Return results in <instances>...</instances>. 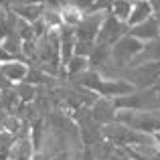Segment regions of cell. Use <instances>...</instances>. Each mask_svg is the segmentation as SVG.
Returning <instances> with one entry per match:
<instances>
[{"label":"cell","mask_w":160,"mask_h":160,"mask_svg":"<svg viewBox=\"0 0 160 160\" xmlns=\"http://www.w3.org/2000/svg\"><path fill=\"white\" fill-rule=\"evenodd\" d=\"M116 122L130 130L144 134L160 132V112H134V109H118Z\"/></svg>","instance_id":"obj_1"},{"label":"cell","mask_w":160,"mask_h":160,"mask_svg":"<svg viewBox=\"0 0 160 160\" xmlns=\"http://www.w3.org/2000/svg\"><path fill=\"white\" fill-rule=\"evenodd\" d=\"M142 47H144V43H142V41H138L136 37L124 35L112 47V57H109V63H113L116 67H128L130 63H132V59L142 51Z\"/></svg>","instance_id":"obj_2"},{"label":"cell","mask_w":160,"mask_h":160,"mask_svg":"<svg viewBox=\"0 0 160 160\" xmlns=\"http://www.w3.org/2000/svg\"><path fill=\"white\" fill-rule=\"evenodd\" d=\"M128 28L130 27L126 22L118 20L116 16H112L108 12L106 18H103V22H102V28H99V32H98L95 43L98 45H106V47H113L124 35H128Z\"/></svg>","instance_id":"obj_3"},{"label":"cell","mask_w":160,"mask_h":160,"mask_svg":"<svg viewBox=\"0 0 160 160\" xmlns=\"http://www.w3.org/2000/svg\"><path fill=\"white\" fill-rule=\"evenodd\" d=\"M106 14L108 12H85L81 22L75 27V39L77 41H95Z\"/></svg>","instance_id":"obj_4"},{"label":"cell","mask_w":160,"mask_h":160,"mask_svg":"<svg viewBox=\"0 0 160 160\" xmlns=\"http://www.w3.org/2000/svg\"><path fill=\"white\" fill-rule=\"evenodd\" d=\"M116 113H118V108H116V103H113V99H109V98H102V95H99V98L89 106L91 120L98 122L99 126H106V124L116 122Z\"/></svg>","instance_id":"obj_5"},{"label":"cell","mask_w":160,"mask_h":160,"mask_svg":"<svg viewBox=\"0 0 160 160\" xmlns=\"http://www.w3.org/2000/svg\"><path fill=\"white\" fill-rule=\"evenodd\" d=\"M132 91H136V87L132 83H128L126 79H102V83L98 87V93L102 98H109V99L130 95Z\"/></svg>","instance_id":"obj_6"},{"label":"cell","mask_w":160,"mask_h":160,"mask_svg":"<svg viewBox=\"0 0 160 160\" xmlns=\"http://www.w3.org/2000/svg\"><path fill=\"white\" fill-rule=\"evenodd\" d=\"M128 35L136 37L138 41H142V43H148V41L160 37V27H158L156 20H154V16H150V18L144 20V22L136 24V27H130L128 28Z\"/></svg>","instance_id":"obj_7"},{"label":"cell","mask_w":160,"mask_h":160,"mask_svg":"<svg viewBox=\"0 0 160 160\" xmlns=\"http://www.w3.org/2000/svg\"><path fill=\"white\" fill-rule=\"evenodd\" d=\"M27 73H28V65H27L24 61H18V59H14V61L0 63V75H4V77H6L8 81L12 83V85H14V83L24 81Z\"/></svg>","instance_id":"obj_8"},{"label":"cell","mask_w":160,"mask_h":160,"mask_svg":"<svg viewBox=\"0 0 160 160\" xmlns=\"http://www.w3.org/2000/svg\"><path fill=\"white\" fill-rule=\"evenodd\" d=\"M154 61H160V37L148 41V43H144L142 51L132 59V63H130L128 67L142 65V63H154Z\"/></svg>","instance_id":"obj_9"},{"label":"cell","mask_w":160,"mask_h":160,"mask_svg":"<svg viewBox=\"0 0 160 160\" xmlns=\"http://www.w3.org/2000/svg\"><path fill=\"white\" fill-rule=\"evenodd\" d=\"M8 10H12L20 20H27V22H37L41 20L45 10V4H18V6H8Z\"/></svg>","instance_id":"obj_10"},{"label":"cell","mask_w":160,"mask_h":160,"mask_svg":"<svg viewBox=\"0 0 160 160\" xmlns=\"http://www.w3.org/2000/svg\"><path fill=\"white\" fill-rule=\"evenodd\" d=\"M152 14H154V10H152V6H150L148 0L136 2V4H132V12H130V18H128L126 24H128V27H136V24L148 20Z\"/></svg>","instance_id":"obj_11"},{"label":"cell","mask_w":160,"mask_h":160,"mask_svg":"<svg viewBox=\"0 0 160 160\" xmlns=\"http://www.w3.org/2000/svg\"><path fill=\"white\" fill-rule=\"evenodd\" d=\"M83 16H85V12H83L81 8L73 6V4H63L61 6V18H63V24H65V27L75 28L81 22Z\"/></svg>","instance_id":"obj_12"},{"label":"cell","mask_w":160,"mask_h":160,"mask_svg":"<svg viewBox=\"0 0 160 160\" xmlns=\"http://www.w3.org/2000/svg\"><path fill=\"white\" fill-rule=\"evenodd\" d=\"M109 57H112V47H106V45H98V43H95L93 53L89 55V67H91V69H102L106 63H109Z\"/></svg>","instance_id":"obj_13"},{"label":"cell","mask_w":160,"mask_h":160,"mask_svg":"<svg viewBox=\"0 0 160 160\" xmlns=\"http://www.w3.org/2000/svg\"><path fill=\"white\" fill-rule=\"evenodd\" d=\"M85 69H89V59L87 57H79V55H73L71 61L65 65L67 77H77V75H81Z\"/></svg>","instance_id":"obj_14"},{"label":"cell","mask_w":160,"mask_h":160,"mask_svg":"<svg viewBox=\"0 0 160 160\" xmlns=\"http://www.w3.org/2000/svg\"><path fill=\"white\" fill-rule=\"evenodd\" d=\"M130 12H132V2L128 0H112V6H109V14L116 16L122 22H128Z\"/></svg>","instance_id":"obj_15"},{"label":"cell","mask_w":160,"mask_h":160,"mask_svg":"<svg viewBox=\"0 0 160 160\" xmlns=\"http://www.w3.org/2000/svg\"><path fill=\"white\" fill-rule=\"evenodd\" d=\"M14 91H16V95H18V99L22 103H31L32 99L37 98V87L31 85V83H27V81L14 83Z\"/></svg>","instance_id":"obj_16"},{"label":"cell","mask_w":160,"mask_h":160,"mask_svg":"<svg viewBox=\"0 0 160 160\" xmlns=\"http://www.w3.org/2000/svg\"><path fill=\"white\" fill-rule=\"evenodd\" d=\"M22 128H24V122L20 120V118H16V116H6V120H4V130H6V132H10L12 136H18Z\"/></svg>","instance_id":"obj_17"},{"label":"cell","mask_w":160,"mask_h":160,"mask_svg":"<svg viewBox=\"0 0 160 160\" xmlns=\"http://www.w3.org/2000/svg\"><path fill=\"white\" fill-rule=\"evenodd\" d=\"M93 49H95V41H77L75 39V55L89 59V55L93 53Z\"/></svg>","instance_id":"obj_18"},{"label":"cell","mask_w":160,"mask_h":160,"mask_svg":"<svg viewBox=\"0 0 160 160\" xmlns=\"http://www.w3.org/2000/svg\"><path fill=\"white\" fill-rule=\"evenodd\" d=\"M148 2H150V6H152V10H154V12H158V10H160V0H148Z\"/></svg>","instance_id":"obj_19"},{"label":"cell","mask_w":160,"mask_h":160,"mask_svg":"<svg viewBox=\"0 0 160 160\" xmlns=\"http://www.w3.org/2000/svg\"><path fill=\"white\" fill-rule=\"evenodd\" d=\"M32 160H51V158H49V156H45V154H41V152H35Z\"/></svg>","instance_id":"obj_20"},{"label":"cell","mask_w":160,"mask_h":160,"mask_svg":"<svg viewBox=\"0 0 160 160\" xmlns=\"http://www.w3.org/2000/svg\"><path fill=\"white\" fill-rule=\"evenodd\" d=\"M152 16H154V20H156V22H158V27H160V10H158V12H154Z\"/></svg>","instance_id":"obj_21"},{"label":"cell","mask_w":160,"mask_h":160,"mask_svg":"<svg viewBox=\"0 0 160 160\" xmlns=\"http://www.w3.org/2000/svg\"><path fill=\"white\" fill-rule=\"evenodd\" d=\"M128 2H132V4H136V2H142V0H128Z\"/></svg>","instance_id":"obj_22"}]
</instances>
